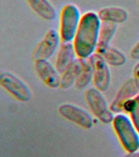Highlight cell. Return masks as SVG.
I'll list each match as a JSON object with an SVG mask.
<instances>
[{
	"label": "cell",
	"instance_id": "obj_10",
	"mask_svg": "<svg viewBox=\"0 0 139 157\" xmlns=\"http://www.w3.org/2000/svg\"><path fill=\"white\" fill-rule=\"evenodd\" d=\"M35 71L39 78L50 88H60L61 74L48 60L35 61Z\"/></svg>",
	"mask_w": 139,
	"mask_h": 157
},
{
	"label": "cell",
	"instance_id": "obj_20",
	"mask_svg": "<svg viewBox=\"0 0 139 157\" xmlns=\"http://www.w3.org/2000/svg\"><path fill=\"white\" fill-rule=\"evenodd\" d=\"M133 79L137 84L139 91V62L135 65L134 68H133Z\"/></svg>",
	"mask_w": 139,
	"mask_h": 157
},
{
	"label": "cell",
	"instance_id": "obj_13",
	"mask_svg": "<svg viewBox=\"0 0 139 157\" xmlns=\"http://www.w3.org/2000/svg\"><path fill=\"white\" fill-rule=\"evenodd\" d=\"M96 52L99 54L109 66L119 67L124 66L127 61L126 56L123 53V52L110 46V44L98 46Z\"/></svg>",
	"mask_w": 139,
	"mask_h": 157
},
{
	"label": "cell",
	"instance_id": "obj_7",
	"mask_svg": "<svg viewBox=\"0 0 139 157\" xmlns=\"http://www.w3.org/2000/svg\"><path fill=\"white\" fill-rule=\"evenodd\" d=\"M58 112L66 120L85 129H90L94 125V118L92 114L75 104H61L58 107Z\"/></svg>",
	"mask_w": 139,
	"mask_h": 157
},
{
	"label": "cell",
	"instance_id": "obj_5",
	"mask_svg": "<svg viewBox=\"0 0 139 157\" xmlns=\"http://www.w3.org/2000/svg\"><path fill=\"white\" fill-rule=\"evenodd\" d=\"M0 86L21 102H27L31 99V89L28 84L12 72L0 71Z\"/></svg>",
	"mask_w": 139,
	"mask_h": 157
},
{
	"label": "cell",
	"instance_id": "obj_9",
	"mask_svg": "<svg viewBox=\"0 0 139 157\" xmlns=\"http://www.w3.org/2000/svg\"><path fill=\"white\" fill-rule=\"evenodd\" d=\"M138 94V88L133 78H129L123 83L110 104V110L115 114L124 112V105L125 103Z\"/></svg>",
	"mask_w": 139,
	"mask_h": 157
},
{
	"label": "cell",
	"instance_id": "obj_2",
	"mask_svg": "<svg viewBox=\"0 0 139 157\" xmlns=\"http://www.w3.org/2000/svg\"><path fill=\"white\" fill-rule=\"evenodd\" d=\"M112 124L115 133L126 151L133 152L139 150V132L129 115L124 113L115 114Z\"/></svg>",
	"mask_w": 139,
	"mask_h": 157
},
{
	"label": "cell",
	"instance_id": "obj_11",
	"mask_svg": "<svg viewBox=\"0 0 139 157\" xmlns=\"http://www.w3.org/2000/svg\"><path fill=\"white\" fill-rule=\"evenodd\" d=\"M77 58L73 42H61L56 59V70L61 74Z\"/></svg>",
	"mask_w": 139,
	"mask_h": 157
},
{
	"label": "cell",
	"instance_id": "obj_3",
	"mask_svg": "<svg viewBox=\"0 0 139 157\" xmlns=\"http://www.w3.org/2000/svg\"><path fill=\"white\" fill-rule=\"evenodd\" d=\"M82 15L79 7L73 3L63 7L60 16V36L62 42H73Z\"/></svg>",
	"mask_w": 139,
	"mask_h": 157
},
{
	"label": "cell",
	"instance_id": "obj_17",
	"mask_svg": "<svg viewBox=\"0 0 139 157\" xmlns=\"http://www.w3.org/2000/svg\"><path fill=\"white\" fill-rule=\"evenodd\" d=\"M93 78V67L90 61L88 59H83V66L82 70L76 81L75 86L77 88L83 89L86 88L92 82Z\"/></svg>",
	"mask_w": 139,
	"mask_h": 157
},
{
	"label": "cell",
	"instance_id": "obj_19",
	"mask_svg": "<svg viewBox=\"0 0 139 157\" xmlns=\"http://www.w3.org/2000/svg\"><path fill=\"white\" fill-rule=\"evenodd\" d=\"M130 56L131 58L136 61H139V41L137 42V44H135L133 48L131 50L130 52Z\"/></svg>",
	"mask_w": 139,
	"mask_h": 157
},
{
	"label": "cell",
	"instance_id": "obj_16",
	"mask_svg": "<svg viewBox=\"0 0 139 157\" xmlns=\"http://www.w3.org/2000/svg\"><path fill=\"white\" fill-rule=\"evenodd\" d=\"M118 25L112 22L102 21L100 32H99V41L98 46L110 45L113 38L117 31Z\"/></svg>",
	"mask_w": 139,
	"mask_h": 157
},
{
	"label": "cell",
	"instance_id": "obj_1",
	"mask_svg": "<svg viewBox=\"0 0 139 157\" xmlns=\"http://www.w3.org/2000/svg\"><path fill=\"white\" fill-rule=\"evenodd\" d=\"M102 21L98 12L89 11L82 15L78 30L73 40L77 57L89 58L97 51Z\"/></svg>",
	"mask_w": 139,
	"mask_h": 157
},
{
	"label": "cell",
	"instance_id": "obj_14",
	"mask_svg": "<svg viewBox=\"0 0 139 157\" xmlns=\"http://www.w3.org/2000/svg\"><path fill=\"white\" fill-rule=\"evenodd\" d=\"M98 15L102 21L112 22L117 25L125 23L129 19L127 10L116 6L103 7L98 11Z\"/></svg>",
	"mask_w": 139,
	"mask_h": 157
},
{
	"label": "cell",
	"instance_id": "obj_8",
	"mask_svg": "<svg viewBox=\"0 0 139 157\" xmlns=\"http://www.w3.org/2000/svg\"><path fill=\"white\" fill-rule=\"evenodd\" d=\"M61 42L59 32L54 29H48L33 52L34 61L49 60L60 48Z\"/></svg>",
	"mask_w": 139,
	"mask_h": 157
},
{
	"label": "cell",
	"instance_id": "obj_18",
	"mask_svg": "<svg viewBox=\"0 0 139 157\" xmlns=\"http://www.w3.org/2000/svg\"><path fill=\"white\" fill-rule=\"evenodd\" d=\"M124 112L129 114L130 119L139 132V94L125 103Z\"/></svg>",
	"mask_w": 139,
	"mask_h": 157
},
{
	"label": "cell",
	"instance_id": "obj_12",
	"mask_svg": "<svg viewBox=\"0 0 139 157\" xmlns=\"http://www.w3.org/2000/svg\"><path fill=\"white\" fill-rule=\"evenodd\" d=\"M83 66V59L77 58L61 74V82L60 88L63 90L71 88L73 85H75V83L79 74L82 70Z\"/></svg>",
	"mask_w": 139,
	"mask_h": 157
},
{
	"label": "cell",
	"instance_id": "obj_15",
	"mask_svg": "<svg viewBox=\"0 0 139 157\" xmlns=\"http://www.w3.org/2000/svg\"><path fill=\"white\" fill-rule=\"evenodd\" d=\"M29 7L39 17L45 21H53L56 17V11L49 0H26Z\"/></svg>",
	"mask_w": 139,
	"mask_h": 157
},
{
	"label": "cell",
	"instance_id": "obj_21",
	"mask_svg": "<svg viewBox=\"0 0 139 157\" xmlns=\"http://www.w3.org/2000/svg\"><path fill=\"white\" fill-rule=\"evenodd\" d=\"M123 157H139V150L133 152H128Z\"/></svg>",
	"mask_w": 139,
	"mask_h": 157
},
{
	"label": "cell",
	"instance_id": "obj_6",
	"mask_svg": "<svg viewBox=\"0 0 139 157\" xmlns=\"http://www.w3.org/2000/svg\"><path fill=\"white\" fill-rule=\"evenodd\" d=\"M93 67V83L94 88L101 92H106L111 83L110 66L98 53L95 52L88 58Z\"/></svg>",
	"mask_w": 139,
	"mask_h": 157
},
{
	"label": "cell",
	"instance_id": "obj_22",
	"mask_svg": "<svg viewBox=\"0 0 139 157\" xmlns=\"http://www.w3.org/2000/svg\"><path fill=\"white\" fill-rule=\"evenodd\" d=\"M138 7H139V0H138Z\"/></svg>",
	"mask_w": 139,
	"mask_h": 157
},
{
	"label": "cell",
	"instance_id": "obj_4",
	"mask_svg": "<svg viewBox=\"0 0 139 157\" xmlns=\"http://www.w3.org/2000/svg\"><path fill=\"white\" fill-rule=\"evenodd\" d=\"M86 102L91 111L97 119L103 124H110L115 118V113L110 110L106 98L101 92L96 88H90L85 93Z\"/></svg>",
	"mask_w": 139,
	"mask_h": 157
}]
</instances>
